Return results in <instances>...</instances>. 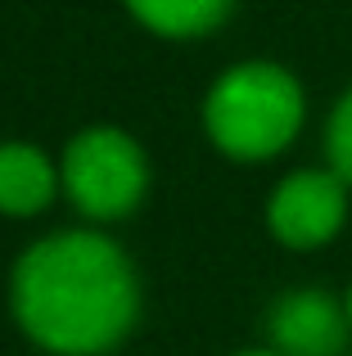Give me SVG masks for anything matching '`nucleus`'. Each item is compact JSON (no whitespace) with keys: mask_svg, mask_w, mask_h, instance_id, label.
<instances>
[{"mask_svg":"<svg viewBox=\"0 0 352 356\" xmlns=\"http://www.w3.org/2000/svg\"><path fill=\"white\" fill-rule=\"evenodd\" d=\"M141 312V270L99 226L50 230L9 266V316L45 356L118 352L136 334Z\"/></svg>","mask_w":352,"mask_h":356,"instance_id":"nucleus-1","label":"nucleus"},{"mask_svg":"<svg viewBox=\"0 0 352 356\" xmlns=\"http://www.w3.org/2000/svg\"><path fill=\"white\" fill-rule=\"evenodd\" d=\"M208 145L230 163H271L307 122V90L298 72L275 59H239L212 77L199 104Z\"/></svg>","mask_w":352,"mask_h":356,"instance_id":"nucleus-2","label":"nucleus"},{"mask_svg":"<svg viewBox=\"0 0 352 356\" xmlns=\"http://www.w3.org/2000/svg\"><path fill=\"white\" fill-rule=\"evenodd\" d=\"M59 181L68 208L81 217V226H118L150 199V154L127 127L95 122L68 136L59 154Z\"/></svg>","mask_w":352,"mask_h":356,"instance_id":"nucleus-3","label":"nucleus"},{"mask_svg":"<svg viewBox=\"0 0 352 356\" xmlns=\"http://www.w3.org/2000/svg\"><path fill=\"white\" fill-rule=\"evenodd\" d=\"M348 199L352 190L330 167H298L280 176L266 194V235L289 252H317L330 239H339L348 221Z\"/></svg>","mask_w":352,"mask_h":356,"instance_id":"nucleus-4","label":"nucleus"},{"mask_svg":"<svg viewBox=\"0 0 352 356\" xmlns=\"http://www.w3.org/2000/svg\"><path fill=\"white\" fill-rule=\"evenodd\" d=\"M266 348L280 356H348L352 325L344 312V293L321 284H294L271 298L262 316Z\"/></svg>","mask_w":352,"mask_h":356,"instance_id":"nucleus-5","label":"nucleus"},{"mask_svg":"<svg viewBox=\"0 0 352 356\" xmlns=\"http://www.w3.org/2000/svg\"><path fill=\"white\" fill-rule=\"evenodd\" d=\"M63 194L59 158L32 140H0V217L36 221Z\"/></svg>","mask_w":352,"mask_h":356,"instance_id":"nucleus-6","label":"nucleus"},{"mask_svg":"<svg viewBox=\"0 0 352 356\" xmlns=\"http://www.w3.org/2000/svg\"><path fill=\"white\" fill-rule=\"evenodd\" d=\"M127 14L163 41H199L230 18L235 0H122Z\"/></svg>","mask_w":352,"mask_h":356,"instance_id":"nucleus-7","label":"nucleus"},{"mask_svg":"<svg viewBox=\"0 0 352 356\" xmlns=\"http://www.w3.org/2000/svg\"><path fill=\"white\" fill-rule=\"evenodd\" d=\"M321 140H326V167L352 190V86L330 104Z\"/></svg>","mask_w":352,"mask_h":356,"instance_id":"nucleus-8","label":"nucleus"},{"mask_svg":"<svg viewBox=\"0 0 352 356\" xmlns=\"http://www.w3.org/2000/svg\"><path fill=\"white\" fill-rule=\"evenodd\" d=\"M230 356H280V352L266 348V343H257V348H239V352H230Z\"/></svg>","mask_w":352,"mask_h":356,"instance_id":"nucleus-9","label":"nucleus"},{"mask_svg":"<svg viewBox=\"0 0 352 356\" xmlns=\"http://www.w3.org/2000/svg\"><path fill=\"white\" fill-rule=\"evenodd\" d=\"M344 312H348V325H352V280H348V289H344Z\"/></svg>","mask_w":352,"mask_h":356,"instance_id":"nucleus-10","label":"nucleus"}]
</instances>
